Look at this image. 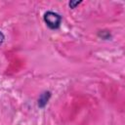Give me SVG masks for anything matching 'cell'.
I'll list each match as a JSON object with an SVG mask.
<instances>
[{
    "instance_id": "7a4b0ae2",
    "label": "cell",
    "mask_w": 125,
    "mask_h": 125,
    "mask_svg": "<svg viewBox=\"0 0 125 125\" xmlns=\"http://www.w3.org/2000/svg\"><path fill=\"white\" fill-rule=\"evenodd\" d=\"M51 96H52V93L50 91H44V92H42L40 94L38 100H37V105H38V107L39 108H44L47 105V104H48Z\"/></svg>"
},
{
    "instance_id": "6da1fadb",
    "label": "cell",
    "mask_w": 125,
    "mask_h": 125,
    "mask_svg": "<svg viewBox=\"0 0 125 125\" xmlns=\"http://www.w3.org/2000/svg\"><path fill=\"white\" fill-rule=\"evenodd\" d=\"M43 21L46 23V25L52 29V30H56L59 29L62 21V18L60 14L53 12V11H47L44 13L43 16Z\"/></svg>"
},
{
    "instance_id": "277c9868",
    "label": "cell",
    "mask_w": 125,
    "mask_h": 125,
    "mask_svg": "<svg viewBox=\"0 0 125 125\" xmlns=\"http://www.w3.org/2000/svg\"><path fill=\"white\" fill-rule=\"evenodd\" d=\"M82 2H83L82 0H80V1H73V0H71V1L68 2V6H69V8L74 9V8H76L77 6H79Z\"/></svg>"
},
{
    "instance_id": "3957f363",
    "label": "cell",
    "mask_w": 125,
    "mask_h": 125,
    "mask_svg": "<svg viewBox=\"0 0 125 125\" xmlns=\"http://www.w3.org/2000/svg\"><path fill=\"white\" fill-rule=\"evenodd\" d=\"M98 36L104 40H108L111 38V33L108 30H100L98 32Z\"/></svg>"
},
{
    "instance_id": "5b68a950",
    "label": "cell",
    "mask_w": 125,
    "mask_h": 125,
    "mask_svg": "<svg viewBox=\"0 0 125 125\" xmlns=\"http://www.w3.org/2000/svg\"><path fill=\"white\" fill-rule=\"evenodd\" d=\"M4 40H5V35L3 34V32H2V31H0V45H2V44H3Z\"/></svg>"
}]
</instances>
